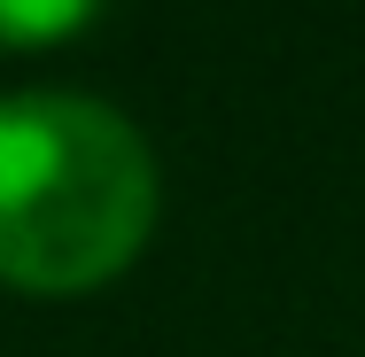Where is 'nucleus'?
<instances>
[{
    "mask_svg": "<svg viewBox=\"0 0 365 357\" xmlns=\"http://www.w3.org/2000/svg\"><path fill=\"white\" fill-rule=\"evenodd\" d=\"M155 225V155L109 101H0V280L78 295L117 280Z\"/></svg>",
    "mask_w": 365,
    "mask_h": 357,
    "instance_id": "1",
    "label": "nucleus"
},
{
    "mask_svg": "<svg viewBox=\"0 0 365 357\" xmlns=\"http://www.w3.org/2000/svg\"><path fill=\"white\" fill-rule=\"evenodd\" d=\"M101 16V0H0V47H55Z\"/></svg>",
    "mask_w": 365,
    "mask_h": 357,
    "instance_id": "2",
    "label": "nucleus"
}]
</instances>
